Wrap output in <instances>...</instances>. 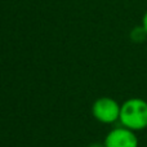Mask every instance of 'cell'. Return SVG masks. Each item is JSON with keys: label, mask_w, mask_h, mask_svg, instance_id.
I'll list each match as a JSON object with an SVG mask.
<instances>
[{"label": "cell", "mask_w": 147, "mask_h": 147, "mask_svg": "<svg viewBox=\"0 0 147 147\" xmlns=\"http://www.w3.org/2000/svg\"><path fill=\"white\" fill-rule=\"evenodd\" d=\"M121 105L111 97H99L92 105V115L98 123L114 124L120 119Z\"/></svg>", "instance_id": "7a4b0ae2"}, {"label": "cell", "mask_w": 147, "mask_h": 147, "mask_svg": "<svg viewBox=\"0 0 147 147\" xmlns=\"http://www.w3.org/2000/svg\"><path fill=\"white\" fill-rule=\"evenodd\" d=\"M119 123L133 132L145 130L147 128V101L132 97L123 102Z\"/></svg>", "instance_id": "6da1fadb"}, {"label": "cell", "mask_w": 147, "mask_h": 147, "mask_svg": "<svg viewBox=\"0 0 147 147\" xmlns=\"http://www.w3.org/2000/svg\"><path fill=\"white\" fill-rule=\"evenodd\" d=\"M88 147H105V145H103V142L102 143H99V142H93V143H90Z\"/></svg>", "instance_id": "8992f818"}, {"label": "cell", "mask_w": 147, "mask_h": 147, "mask_svg": "<svg viewBox=\"0 0 147 147\" xmlns=\"http://www.w3.org/2000/svg\"><path fill=\"white\" fill-rule=\"evenodd\" d=\"M142 27L145 28V31L147 32V10L145 12V14H143V17H142Z\"/></svg>", "instance_id": "5b68a950"}, {"label": "cell", "mask_w": 147, "mask_h": 147, "mask_svg": "<svg viewBox=\"0 0 147 147\" xmlns=\"http://www.w3.org/2000/svg\"><path fill=\"white\" fill-rule=\"evenodd\" d=\"M147 38V32L145 31V28L142 27V25L138 26V27H134L130 32V39L136 43H141V41H145V39Z\"/></svg>", "instance_id": "277c9868"}, {"label": "cell", "mask_w": 147, "mask_h": 147, "mask_svg": "<svg viewBox=\"0 0 147 147\" xmlns=\"http://www.w3.org/2000/svg\"><path fill=\"white\" fill-rule=\"evenodd\" d=\"M103 145L105 147H138V138L136 132L121 125L107 133Z\"/></svg>", "instance_id": "3957f363"}]
</instances>
